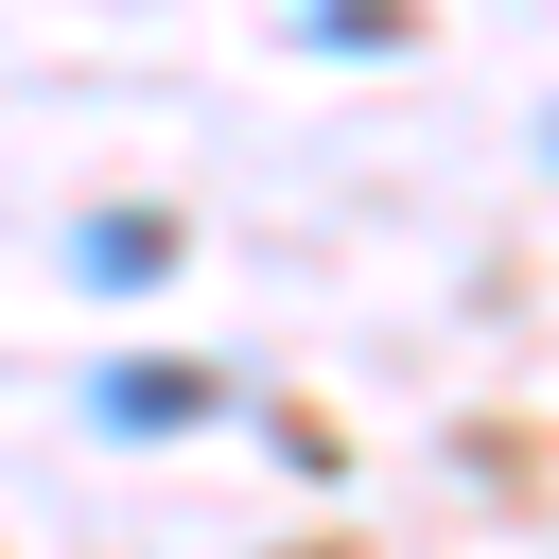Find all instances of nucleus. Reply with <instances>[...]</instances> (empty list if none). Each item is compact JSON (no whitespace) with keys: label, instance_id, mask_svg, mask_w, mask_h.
<instances>
[{"label":"nucleus","instance_id":"f03ea898","mask_svg":"<svg viewBox=\"0 0 559 559\" xmlns=\"http://www.w3.org/2000/svg\"><path fill=\"white\" fill-rule=\"evenodd\" d=\"M157 262H175V210H87V280L105 297H140Z\"/></svg>","mask_w":559,"mask_h":559},{"label":"nucleus","instance_id":"f257e3e1","mask_svg":"<svg viewBox=\"0 0 559 559\" xmlns=\"http://www.w3.org/2000/svg\"><path fill=\"white\" fill-rule=\"evenodd\" d=\"M87 419H105V437H210V419H227V367H192V349H105V367H87Z\"/></svg>","mask_w":559,"mask_h":559},{"label":"nucleus","instance_id":"7ed1b4c3","mask_svg":"<svg viewBox=\"0 0 559 559\" xmlns=\"http://www.w3.org/2000/svg\"><path fill=\"white\" fill-rule=\"evenodd\" d=\"M297 35H314V52H402V17H384V0H314Z\"/></svg>","mask_w":559,"mask_h":559}]
</instances>
